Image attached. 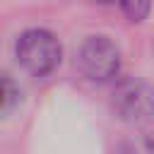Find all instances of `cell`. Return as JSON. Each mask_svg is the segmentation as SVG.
I'll return each mask as SVG.
<instances>
[{
	"label": "cell",
	"instance_id": "6",
	"mask_svg": "<svg viewBox=\"0 0 154 154\" xmlns=\"http://www.w3.org/2000/svg\"><path fill=\"white\" fill-rule=\"evenodd\" d=\"M17 96H19V91H17L14 82L7 75H0V111L2 108H10L17 101Z\"/></svg>",
	"mask_w": 154,
	"mask_h": 154
},
{
	"label": "cell",
	"instance_id": "4",
	"mask_svg": "<svg viewBox=\"0 0 154 154\" xmlns=\"http://www.w3.org/2000/svg\"><path fill=\"white\" fill-rule=\"evenodd\" d=\"M123 12L130 17V22H142L149 10H152V0H118Z\"/></svg>",
	"mask_w": 154,
	"mask_h": 154
},
{
	"label": "cell",
	"instance_id": "7",
	"mask_svg": "<svg viewBox=\"0 0 154 154\" xmlns=\"http://www.w3.org/2000/svg\"><path fill=\"white\" fill-rule=\"evenodd\" d=\"M99 2H106V0H99Z\"/></svg>",
	"mask_w": 154,
	"mask_h": 154
},
{
	"label": "cell",
	"instance_id": "5",
	"mask_svg": "<svg viewBox=\"0 0 154 154\" xmlns=\"http://www.w3.org/2000/svg\"><path fill=\"white\" fill-rule=\"evenodd\" d=\"M120 154H154V142H152L149 137L140 135V137H135V140L123 142Z\"/></svg>",
	"mask_w": 154,
	"mask_h": 154
},
{
	"label": "cell",
	"instance_id": "2",
	"mask_svg": "<svg viewBox=\"0 0 154 154\" xmlns=\"http://www.w3.org/2000/svg\"><path fill=\"white\" fill-rule=\"evenodd\" d=\"M113 113L130 125H147L154 120V87L142 77H120L111 89Z\"/></svg>",
	"mask_w": 154,
	"mask_h": 154
},
{
	"label": "cell",
	"instance_id": "1",
	"mask_svg": "<svg viewBox=\"0 0 154 154\" xmlns=\"http://www.w3.org/2000/svg\"><path fill=\"white\" fill-rule=\"evenodd\" d=\"M14 58L31 77H48L63 60V46L51 29L34 26L17 36Z\"/></svg>",
	"mask_w": 154,
	"mask_h": 154
},
{
	"label": "cell",
	"instance_id": "3",
	"mask_svg": "<svg viewBox=\"0 0 154 154\" xmlns=\"http://www.w3.org/2000/svg\"><path fill=\"white\" fill-rule=\"evenodd\" d=\"M75 65L89 82H108L120 70V48L108 36L91 34L79 43L75 53Z\"/></svg>",
	"mask_w": 154,
	"mask_h": 154
}]
</instances>
